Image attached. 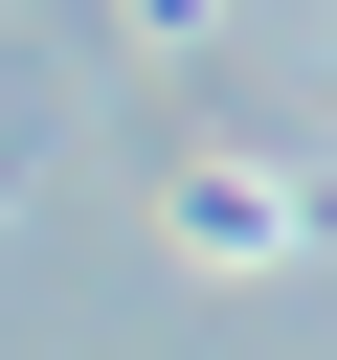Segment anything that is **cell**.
<instances>
[{
  "label": "cell",
  "mask_w": 337,
  "mask_h": 360,
  "mask_svg": "<svg viewBox=\"0 0 337 360\" xmlns=\"http://www.w3.org/2000/svg\"><path fill=\"white\" fill-rule=\"evenodd\" d=\"M157 248L247 292V270H292V248H315V180H292V158H180V180H157Z\"/></svg>",
  "instance_id": "cell-1"
}]
</instances>
